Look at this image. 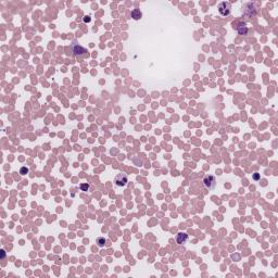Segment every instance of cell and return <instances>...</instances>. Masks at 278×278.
<instances>
[{"instance_id":"cell-10","label":"cell","mask_w":278,"mask_h":278,"mask_svg":"<svg viewBox=\"0 0 278 278\" xmlns=\"http://www.w3.org/2000/svg\"><path fill=\"white\" fill-rule=\"evenodd\" d=\"M83 21H84L85 23H89L90 21H91V19H90V16H84V19H83Z\"/></svg>"},{"instance_id":"cell-3","label":"cell","mask_w":278,"mask_h":278,"mask_svg":"<svg viewBox=\"0 0 278 278\" xmlns=\"http://www.w3.org/2000/svg\"><path fill=\"white\" fill-rule=\"evenodd\" d=\"M203 185L206 189H209V190H212V189H214L215 186H216V180H215V177L213 176H205L203 178Z\"/></svg>"},{"instance_id":"cell-11","label":"cell","mask_w":278,"mask_h":278,"mask_svg":"<svg viewBox=\"0 0 278 278\" xmlns=\"http://www.w3.org/2000/svg\"><path fill=\"white\" fill-rule=\"evenodd\" d=\"M253 178L255 179V180H257V179L260 178V175H259L257 173H254V175H253Z\"/></svg>"},{"instance_id":"cell-4","label":"cell","mask_w":278,"mask_h":278,"mask_svg":"<svg viewBox=\"0 0 278 278\" xmlns=\"http://www.w3.org/2000/svg\"><path fill=\"white\" fill-rule=\"evenodd\" d=\"M188 240V235L186 233H178L176 236V242L178 245H185Z\"/></svg>"},{"instance_id":"cell-1","label":"cell","mask_w":278,"mask_h":278,"mask_svg":"<svg viewBox=\"0 0 278 278\" xmlns=\"http://www.w3.org/2000/svg\"><path fill=\"white\" fill-rule=\"evenodd\" d=\"M218 12L222 16H228L230 14V3L223 1L218 4Z\"/></svg>"},{"instance_id":"cell-2","label":"cell","mask_w":278,"mask_h":278,"mask_svg":"<svg viewBox=\"0 0 278 278\" xmlns=\"http://www.w3.org/2000/svg\"><path fill=\"white\" fill-rule=\"evenodd\" d=\"M114 182L116 187H124L127 185L128 182V178L125 174H117L116 177L114 178Z\"/></svg>"},{"instance_id":"cell-12","label":"cell","mask_w":278,"mask_h":278,"mask_svg":"<svg viewBox=\"0 0 278 278\" xmlns=\"http://www.w3.org/2000/svg\"><path fill=\"white\" fill-rule=\"evenodd\" d=\"M1 252H2V257H4V250H2Z\"/></svg>"},{"instance_id":"cell-7","label":"cell","mask_w":278,"mask_h":278,"mask_svg":"<svg viewBox=\"0 0 278 278\" xmlns=\"http://www.w3.org/2000/svg\"><path fill=\"white\" fill-rule=\"evenodd\" d=\"M97 243H98V247H100V248L104 247V245H105V239H104V238H98Z\"/></svg>"},{"instance_id":"cell-8","label":"cell","mask_w":278,"mask_h":278,"mask_svg":"<svg viewBox=\"0 0 278 278\" xmlns=\"http://www.w3.org/2000/svg\"><path fill=\"white\" fill-rule=\"evenodd\" d=\"M28 172H29V169L27 167H25V166L21 167V169H20V174L21 175H26V174H28Z\"/></svg>"},{"instance_id":"cell-5","label":"cell","mask_w":278,"mask_h":278,"mask_svg":"<svg viewBox=\"0 0 278 278\" xmlns=\"http://www.w3.org/2000/svg\"><path fill=\"white\" fill-rule=\"evenodd\" d=\"M131 15H132V17L134 20H140L141 17H143V13H141V11L139 10V9H134L133 11H132V13H131Z\"/></svg>"},{"instance_id":"cell-6","label":"cell","mask_w":278,"mask_h":278,"mask_svg":"<svg viewBox=\"0 0 278 278\" xmlns=\"http://www.w3.org/2000/svg\"><path fill=\"white\" fill-rule=\"evenodd\" d=\"M237 31L240 35H247L248 33V27L246 25V23H240L239 26H237Z\"/></svg>"},{"instance_id":"cell-9","label":"cell","mask_w":278,"mask_h":278,"mask_svg":"<svg viewBox=\"0 0 278 278\" xmlns=\"http://www.w3.org/2000/svg\"><path fill=\"white\" fill-rule=\"evenodd\" d=\"M89 187H90V186L88 185V184H82V185H80V189H82L83 191H88Z\"/></svg>"}]
</instances>
